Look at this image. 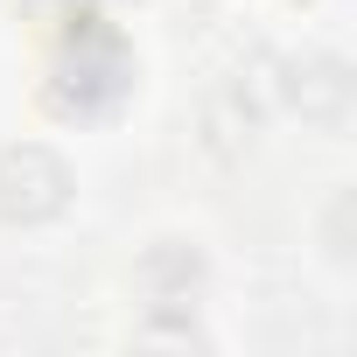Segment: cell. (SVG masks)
<instances>
[{"label": "cell", "mask_w": 357, "mask_h": 357, "mask_svg": "<svg viewBox=\"0 0 357 357\" xmlns=\"http://www.w3.org/2000/svg\"><path fill=\"white\" fill-rule=\"evenodd\" d=\"M63 204H70V168H63L50 147L22 140V147L0 154V218L43 225V218H56Z\"/></svg>", "instance_id": "cell-1"}]
</instances>
